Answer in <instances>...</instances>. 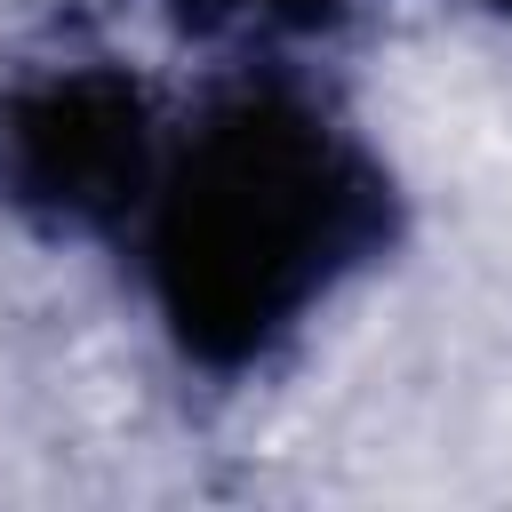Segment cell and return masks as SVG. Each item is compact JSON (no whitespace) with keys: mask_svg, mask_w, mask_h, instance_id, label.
Returning <instances> with one entry per match:
<instances>
[{"mask_svg":"<svg viewBox=\"0 0 512 512\" xmlns=\"http://www.w3.org/2000/svg\"><path fill=\"white\" fill-rule=\"evenodd\" d=\"M392 240L376 152L304 88H240L168 144L144 200V288L208 376L264 368Z\"/></svg>","mask_w":512,"mask_h":512,"instance_id":"obj_1","label":"cell"},{"mask_svg":"<svg viewBox=\"0 0 512 512\" xmlns=\"http://www.w3.org/2000/svg\"><path fill=\"white\" fill-rule=\"evenodd\" d=\"M160 112L104 56L0 72V200L48 232H112L160 184Z\"/></svg>","mask_w":512,"mask_h":512,"instance_id":"obj_2","label":"cell"},{"mask_svg":"<svg viewBox=\"0 0 512 512\" xmlns=\"http://www.w3.org/2000/svg\"><path fill=\"white\" fill-rule=\"evenodd\" d=\"M168 16L232 40H312L344 16V0H168Z\"/></svg>","mask_w":512,"mask_h":512,"instance_id":"obj_3","label":"cell"},{"mask_svg":"<svg viewBox=\"0 0 512 512\" xmlns=\"http://www.w3.org/2000/svg\"><path fill=\"white\" fill-rule=\"evenodd\" d=\"M480 8H488V16H512V0H480Z\"/></svg>","mask_w":512,"mask_h":512,"instance_id":"obj_4","label":"cell"}]
</instances>
